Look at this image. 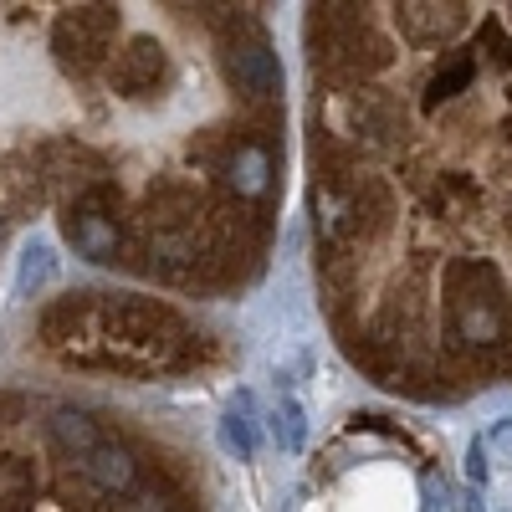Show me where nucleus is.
Wrapping results in <instances>:
<instances>
[{"instance_id": "9b49d317", "label": "nucleus", "mask_w": 512, "mask_h": 512, "mask_svg": "<svg viewBox=\"0 0 512 512\" xmlns=\"http://www.w3.org/2000/svg\"><path fill=\"white\" fill-rule=\"evenodd\" d=\"M52 441L67 451V456H88L93 446H103V436H98V425L88 420V415H77V410H57V420H52Z\"/></svg>"}, {"instance_id": "1a4fd4ad", "label": "nucleus", "mask_w": 512, "mask_h": 512, "mask_svg": "<svg viewBox=\"0 0 512 512\" xmlns=\"http://www.w3.org/2000/svg\"><path fill=\"white\" fill-rule=\"evenodd\" d=\"M395 16H400L405 41H415V47H441L466 26V6H456V0H446V6L441 0H405Z\"/></svg>"}, {"instance_id": "f8f14e48", "label": "nucleus", "mask_w": 512, "mask_h": 512, "mask_svg": "<svg viewBox=\"0 0 512 512\" xmlns=\"http://www.w3.org/2000/svg\"><path fill=\"white\" fill-rule=\"evenodd\" d=\"M221 446L231 451V456H251L256 451V420H251V395H236V405L226 410V420H221Z\"/></svg>"}, {"instance_id": "0eeeda50", "label": "nucleus", "mask_w": 512, "mask_h": 512, "mask_svg": "<svg viewBox=\"0 0 512 512\" xmlns=\"http://www.w3.org/2000/svg\"><path fill=\"white\" fill-rule=\"evenodd\" d=\"M164 77H169V57H164L159 41H149V36L128 41V47L113 57V88L123 98H149Z\"/></svg>"}, {"instance_id": "2eb2a0df", "label": "nucleus", "mask_w": 512, "mask_h": 512, "mask_svg": "<svg viewBox=\"0 0 512 512\" xmlns=\"http://www.w3.org/2000/svg\"><path fill=\"white\" fill-rule=\"evenodd\" d=\"M303 441H308L303 405H297V400L287 395V400H282V446H287V451H303Z\"/></svg>"}, {"instance_id": "4468645a", "label": "nucleus", "mask_w": 512, "mask_h": 512, "mask_svg": "<svg viewBox=\"0 0 512 512\" xmlns=\"http://www.w3.org/2000/svg\"><path fill=\"white\" fill-rule=\"evenodd\" d=\"M431 205L441 210V216H466V210L477 205V185L466 180V175H441V185H436Z\"/></svg>"}, {"instance_id": "f257e3e1", "label": "nucleus", "mask_w": 512, "mask_h": 512, "mask_svg": "<svg viewBox=\"0 0 512 512\" xmlns=\"http://www.w3.org/2000/svg\"><path fill=\"white\" fill-rule=\"evenodd\" d=\"M41 338L77 369L149 374L195 359V333L149 297H67V303L47 308Z\"/></svg>"}, {"instance_id": "9d476101", "label": "nucleus", "mask_w": 512, "mask_h": 512, "mask_svg": "<svg viewBox=\"0 0 512 512\" xmlns=\"http://www.w3.org/2000/svg\"><path fill=\"white\" fill-rule=\"evenodd\" d=\"M77 466H82V477H88L98 492H128V487H134V477H139L134 456H128L123 446H108V441H103V446H93Z\"/></svg>"}, {"instance_id": "aec40b11", "label": "nucleus", "mask_w": 512, "mask_h": 512, "mask_svg": "<svg viewBox=\"0 0 512 512\" xmlns=\"http://www.w3.org/2000/svg\"><path fill=\"white\" fill-rule=\"evenodd\" d=\"M492 441H497V446H512V420H502V425H497Z\"/></svg>"}, {"instance_id": "dca6fc26", "label": "nucleus", "mask_w": 512, "mask_h": 512, "mask_svg": "<svg viewBox=\"0 0 512 512\" xmlns=\"http://www.w3.org/2000/svg\"><path fill=\"white\" fill-rule=\"evenodd\" d=\"M47 277H52V251L47 246H31L26 262H21V292H36Z\"/></svg>"}, {"instance_id": "a211bd4d", "label": "nucleus", "mask_w": 512, "mask_h": 512, "mask_svg": "<svg viewBox=\"0 0 512 512\" xmlns=\"http://www.w3.org/2000/svg\"><path fill=\"white\" fill-rule=\"evenodd\" d=\"M482 36H487V47H492V62H497V67H512V47H507L502 26H497V21H487V26H482Z\"/></svg>"}, {"instance_id": "7ed1b4c3", "label": "nucleus", "mask_w": 512, "mask_h": 512, "mask_svg": "<svg viewBox=\"0 0 512 512\" xmlns=\"http://www.w3.org/2000/svg\"><path fill=\"white\" fill-rule=\"evenodd\" d=\"M226 77H231V88L246 103H256V108L282 98V62L267 47V36L256 31L251 16H241L236 31H231V41H226Z\"/></svg>"}, {"instance_id": "f3484780", "label": "nucleus", "mask_w": 512, "mask_h": 512, "mask_svg": "<svg viewBox=\"0 0 512 512\" xmlns=\"http://www.w3.org/2000/svg\"><path fill=\"white\" fill-rule=\"evenodd\" d=\"M420 492H425V512H451V492H446V482L436 472H425Z\"/></svg>"}, {"instance_id": "6e6552de", "label": "nucleus", "mask_w": 512, "mask_h": 512, "mask_svg": "<svg viewBox=\"0 0 512 512\" xmlns=\"http://www.w3.org/2000/svg\"><path fill=\"white\" fill-rule=\"evenodd\" d=\"M221 175H226L231 195H241V200H262V195L272 190V149L256 139V134L236 139V144L226 149V159H221Z\"/></svg>"}, {"instance_id": "f03ea898", "label": "nucleus", "mask_w": 512, "mask_h": 512, "mask_svg": "<svg viewBox=\"0 0 512 512\" xmlns=\"http://www.w3.org/2000/svg\"><path fill=\"white\" fill-rule=\"evenodd\" d=\"M446 303H451V323L456 338L472 349H492L507 338V287L502 272L482 256H461L446 267Z\"/></svg>"}, {"instance_id": "6ab92c4d", "label": "nucleus", "mask_w": 512, "mask_h": 512, "mask_svg": "<svg viewBox=\"0 0 512 512\" xmlns=\"http://www.w3.org/2000/svg\"><path fill=\"white\" fill-rule=\"evenodd\" d=\"M487 472H492V466H487V446L477 441V446H472V456H466V477H472V482L482 487V482H487Z\"/></svg>"}, {"instance_id": "ddd939ff", "label": "nucleus", "mask_w": 512, "mask_h": 512, "mask_svg": "<svg viewBox=\"0 0 512 512\" xmlns=\"http://www.w3.org/2000/svg\"><path fill=\"white\" fill-rule=\"evenodd\" d=\"M472 77H477V62H472V57H466V52L451 57V62L431 77V88H425V103H431V108H436V103H451L456 93L472 88Z\"/></svg>"}, {"instance_id": "39448f33", "label": "nucleus", "mask_w": 512, "mask_h": 512, "mask_svg": "<svg viewBox=\"0 0 512 512\" xmlns=\"http://www.w3.org/2000/svg\"><path fill=\"white\" fill-rule=\"evenodd\" d=\"M113 36H118V11L113 6H72L52 26V47L72 72H88L113 52Z\"/></svg>"}, {"instance_id": "423d86ee", "label": "nucleus", "mask_w": 512, "mask_h": 512, "mask_svg": "<svg viewBox=\"0 0 512 512\" xmlns=\"http://www.w3.org/2000/svg\"><path fill=\"white\" fill-rule=\"evenodd\" d=\"M344 113H349V134L369 154H390L405 139V113L395 108L390 93H379V88H354L344 98Z\"/></svg>"}, {"instance_id": "20e7f679", "label": "nucleus", "mask_w": 512, "mask_h": 512, "mask_svg": "<svg viewBox=\"0 0 512 512\" xmlns=\"http://www.w3.org/2000/svg\"><path fill=\"white\" fill-rule=\"evenodd\" d=\"M113 200L118 195L103 180L88 195H72L67 216H62V231H67L72 251L88 256V262H118V251H123V231H118V216H113Z\"/></svg>"}]
</instances>
